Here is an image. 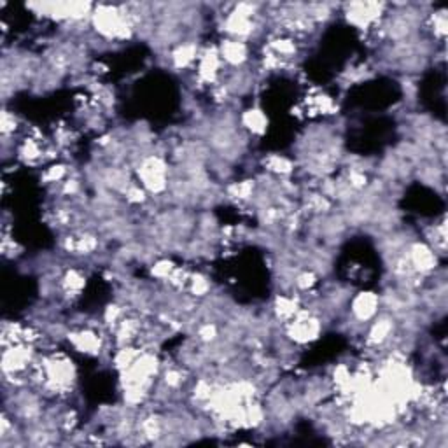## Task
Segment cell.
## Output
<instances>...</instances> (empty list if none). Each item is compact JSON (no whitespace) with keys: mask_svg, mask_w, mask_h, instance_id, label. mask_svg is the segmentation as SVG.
Returning <instances> with one entry per match:
<instances>
[{"mask_svg":"<svg viewBox=\"0 0 448 448\" xmlns=\"http://www.w3.org/2000/svg\"><path fill=\"white\" fill-rule=\"evenodd\" d=\"M137 174L147 193L161 194L170 186V170L159 155L142 156L137 166Z\"/></svg>","mask_w":448,"mask_h":448,"instance_id":"obj_1","label":"cell"},{"mask_svg":"<svg viewBox=\"0 0 448 448\" xmlns=\"http://www.w3.org/2000/svg\"><path fill=\"white\" fill-rule=\"evenodd\" d=\"M380 306H382L380 294L363 291V293H357L350 300V315L357 324H366V322H371L379 315Z\"/></svg>","mask_w":448,"mask_h":448,"instance_id":"obj_2","label":"cell"},{"mask_svg":"<svg viewBox=\"0 0 448 448\" xmlns=\"http://www.w3.org/2000/svg\"><path fill=\"white\" fill-rule=\"evenodd\" d=\"M406 258L414 270L421 275L433 273L438 267V254L433 247L422 242H414L406 249Z\"/></svg>","mask_w":448,"mask_h":448,"instance_id":"obj_3","label":"cell"},{"mask_svg":"<svg viewBox=\"0 0 448 448\" xmlns=\"http://www.w3.org/2000/svg\"><path fill=\"white\" fill-rule=\"evenodd\" d=\"M67 338H69V341L76 350L82 352L86 356H98L102 347H104L102 336L98 335L97 329L93 328H82L78 329V331H72L67 335Z\"/></svg>","mask_w":448,"mask_h":448,"instance_id":"obj_4","label":"cell"},{"mask_svg":"<svg viewBox=\"0 0 448 448\" xmlns=\"http://www.w3.org/2000/svg\"><path fill=\"white\" fill-rule=\"evenodd\" d=\"M221 54L223 63L229 67H242L249 60V47L244 41L238 39H226L217 47Z\"/></svg>","mask_w":448,"mask_h":448,"instance_id":"obj_5","label":"cell"},{"mask_svg":"<svg viewBox=\"0 0 448 448\" xmlns=\"http://www.w3.org/2000/svg\"><path fill=\"white\" fill-rule=\"evenodd\" d=\"M198 56H200V51H198L197 44L193 43L177 44L170 53L172 65L179 70L188 69V67L193 65L194 62H198Z\"/></svg>","mask_w":448,"mask_h":448,"instance_id":"obj_6","label":"cell"},{"mask_svg":"<svg viewBox=\"0 0 448 448\" xmlns=\"http://www.w3.org/2000/svg\"><path fill=\"white\" fill-rule=\"evenodd\" d=\"M300 300L294 296H287V294H278L277 298H275L273 302V315L277 321H282V322H289L291 319H293L294 315H296L298 312H300Z\"/></svg>","mask_w":448,"mask_h":448,"instance_id":"obj_7","label":"cell"},{"mask_svg":"<svg viewBox=\"0 0 448 448\" xmlns=\"http://www.w3.org/2000/svg\"><path fill=\"white\" fill-rule=\"evenodd\" d=\"M242 126L254 135H263L268 130V117L261 109L252 107L242 114Z\"/></svg>","mask_w":448,"mask_h":448,"instance_id":"obj_8","label":"cell"},{"mask_svg":"<svg viewBox=\"0 0 448 448\" xmlns=\"http://www.w3.org/2000/svg\"><path fill=\"white\" fill-rule=\"evenodd\" d=\"M265 170L275 177H287L294 172V163L289 158L280 155H270L263 159Z\"/></svg>","mask_w":448,"mask_h":448,"instance_id":"obj_9","label":"cell"},{"mask_svg":"<svg viewBox=\"0 0 448 448\" xmlns=\"http://www.w3.org/2000/svg\"><path fill=\"white\" fill-rule=\"evenodd\" d=\"M188 291L194 298H207L210 293V280L203 273H191Z\"/></svg>","mask_w":448,"mask_h":448,"instance_id":"obj_10","label":"cell"},{"mask_svg":"<svg viewBox=\"0 0 448 448\" xmlns=\"http://www.w3.org/2000/svg\"><path fill=\"white\" fill-rule=\"evenodd\" d=\"M175 268L177 267H175L172 259L168 258L156 259L151 267V275L156 278V280H159V282H166V280L170 278V275L174 273Z\"/></svg>","mask_w":448,"mask_h":448,"instance_id":"obj_11","label":"cell"},{"mask_svg":"<svg viewBox=\"0 0 448 448\" xmlns=\"http://www.w3.org/2000/svg\"><path fill=\"white\" fill-rule=\"evenodd\" d=\"M65 175H67V166L62 165V163H58V165H51L49 168L44 172V181H46L47 184H56V182L62 184Z\"/></svg>","mask_w":448,"mask_h":448,"instance_id":"obj_12","label":"cell"},{"mask_svg":"<svg viewBox=\"0 0 448 448\" xmlns=\"http://www.w3.org/2000/svg\"><path fill=\"white\" fill-rule=\"evenodd\" d=\"M18 130V120L12 112L5 111L2 112V137H11Z\"/></svg>","mask_w":448,"mask_h":448,"instance_id":"obj_13","label":"cell"}]
</instances>
